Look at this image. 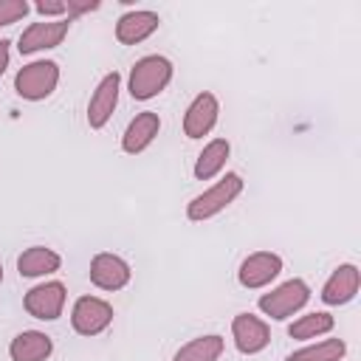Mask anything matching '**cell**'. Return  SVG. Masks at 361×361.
<instances>
[{
  "label": "cell",
  "instance_id": "16",
  "mask_svg": "<svg viewBox=\"0 0 361 361\" xmlns=\"http://www.w3.org/2000/svg\"><path fill=\"white\" fill-rule=\"evenodd\" d=\"M54 353V338L42 330H23L8 341L11 361H48Z\"/></svg>",
  "mask_w": 361,
  "mask_h": 361
},
{
  "label": "cell",
  "instance_id": "6",
  "mask_svg": "<svg viewBox=\"0 0 361 361\" xmlns=\"http://www.w3.org/2000/svg\"><path fill=\"white\" fill-rule=\"evenodd\" d=\"M113 305L102 296H79L71 307V327L79 336H99L113 324Z\"/></svg>",
  "mask_w": 361,
  "mask_h": 361
},
{
  "label": "cell",
  "instance_id": "19",
  "mask_svg": "<svg viewBox=\"0 0 361 361\" xmlns=\"http://www.w3.org/2000/svg\"><path fill=\"white\" fill-rule=\"evenodd\" d=\"M223 350H226V338L220 333H206L178 347L172 361H220Z\"/></svg>",
  "mask_w": 361,
  "mask_h": 361
},
{
  "label": "cell",
  "instance_id": "7",
  "mask_svg": "<svg viewBox=\"0 0 361 361\" xmlns=\"http://www.w3.org/2000/svg\"><path fill=\"white\" fill-rule=\"evenodd\" d=\"M87 276H90V282H93L99 290L113 293V290H121V288L130 285L133 268H130V262H127L124 257L110 254V251H99V254L90 259Z\"/></svg>",
  "mask_w": 361,
  "mask_h": 361
},
{
  "label": "cell",
  "instance_id": "15",
  "mask_svg": "<svg viewBox=\"0 0 361 361\" xmlns=\"http://www.w3.org/2000/svg\"><path fill=\"white\" fill-rule=\"evenodd\" d=\"M158 133H161V116L155 110H144L127 124V130L121 135V149L127 155H138L155 141Z\"/></svg>",
  "mask_w": 361,
  "mask_h": 361
},
{
  "label": "cell",
  "instance_id": "14",
  "mask_svg": "<svg viewBox=\"0 0 361 361\" xmlns=\"http://www.w3.org/2000/svg\"><path fill=\"white\" fill-rule=\"evenodd\" d=\"M161 25V17L149 8H133V11H124L116 23V39L121 45H138L144 39H149Z\"/></svg>",
  "mask_w": 361,
  "mask_h": 361
},
{
  "label": "cell",
  "instance_id": "18",
  "mask_svg": "<svg viewBox=\"0 0 361 361\" xmlns=\"http://www.w3.org/2000/svg\"><path fill=\"white\" fill-rule=\"evenodd\" d=\"M228 155H231V144H228V138H212V141L200 149L192 175H195L197 180H212L214 175H220V172L226 169Z\"/></svg>",
  "mask_w": 361,
  "mask_h": 361
},
{
  "label": "cell",
  "instance_id": "17",
  "mask_svg": "<svg viewBox=\"0 0 361 361\" xmlns=\"http://www.w3.org/2000/svg\"><path fill=\"white\" fill-rule=\"evenodd\" d=\"M62 268V257L48 248V245H31L17 257V271L25 279H39V276H51Z\"/></svg>",
  "mask_w": 361,
  "mask_h": 361
},
{
  "label": "cell",
  "instance_id": "21",
  "mask_svg": "<svg viewBox=\"0 0 361 361\" xmlns=\"http://www.w3.org/2000/svg\"><path fill=\"white\" fill-rule=\"evenodd\" d=\"M347 355L344 338H322L316 344H305L288 355V361H341Z\"/></svg>",
  "mask_w": 361,
  "mask_h": 361
},
{
  "label": "cell",
  "instance_id": "13",
  "mask_svg": "<svg viewBox=\"0 0 361 361\" xmlns=\"http://www.w3.org/2000/svg\"><path fill=\"white\" fill-rule=\"evenodd\" d=\"M358 288H361V271H358V265L355 262H344V265L333 268V274L324 279L319 299L324 305H330V307H338V305L353 302L355 293H358Z\"/></svg>",
  "mask_w": 361,
  "mask_h": 361
},
{
  "label": "cell",
  "instance_id": "4",
  "mask_svg": "<svg viewBox=\"0 0 361 361\" xmlns=\"http://www.w3.org/2000/svg\"><path fill=\"white\" fill-rule=\"evenodd\" d=\"M59 85V65L54 59H34L23 65L14 76V93L25 102L48 99Z\"/></svg>",
  "mask_w": 361,
  "mask_h": 361
},
{
  "label": "cell",
  "instance_id": "24",
  "mask_svg": "<svg viewBox=\"0 0 361 361\" xmlns=\"http://www.w3.org/2000/svg\"><path fill=\"white\" fill-rule=\"evenodd\" d=\"M65 8H68V20H73L79 14L99 11L102 8V0H65Z\"/></svg>",
  "mask_w": 361,
  "mask_h": 361
},
{
  "label": "cell",
  "instance_id": "10",
  "mask_svg": "<svg viewBox=\"0 0 361 361\" xmlns=\"http://www.w3.org/2000/svg\"><path fill=\"white\" fill-rule=\"evenodd\" d=\"M217 118H220V102H217V96L209 93V90H200L189 102V107L183 113V135L192 138V141H197V138L209 135L217 127Z\"/></svg>",
  "mask_w": 361,
  "mask_h": 361
},
{
  "label": "cell",
  "instance_id": "25",
  "mask_svg": "<svg viewBox=\"0 0 361 361\" xmlns=\"http://www.w3.org/2000/svg\"><path fill=\"white\" fill-rule=\"evenodd\" d=\"M11 42L8 39H0V76L6 73V68H8V59H11V48H8Z\"/></svg>",
  "mask_w": 361,
  "mask_h": 361
},
{
  "label": "cell",
  "instance_id": "9",
  "mask_svg": "<svg viewBox=\"0 0 361 361\" xmlns=\"http://www.w3.org/2000/svg\"><path fill=\"white\" fill-rule=\"evenodd\" d=\"M282 274V257L274 251H254L248 254L237 268V282L248 290L268 288Z\"/></svg>",
  "mask_w": 361,
  "mask_h": 361
},
{
  "label": "cell",
  "instance_id": "26",
  "mask_svg": "<svg viewBox=\"0 0 361 361\" xmlns=\"http://www.w3.org/2000/svg\"><path fill=\"white\" fill-rule=\"evenodd\" d=\"M0 282H3V262H0Z\"/></svg>",
  "mask_w": 361,
  "mask_h": 361
},
{
  "label": "cell",
  "instance_id": "12",
  "mask_svg": "<svg viewBox=\"0 0 361 361\" xmlns=\"http://www.w3.org/2000/svg\"><path fill=\"white\" fill-rule=\"evenodd\" d=\"M118 93H121V73L118 71L104 73L99 79L90 102H87V124H90V130H102L113 118V110L118 104Z\"/></svg>",
  "mask_w": 361,
  "mask_h": 361
},
{
  "label": "cell",
  "instance_id": "8",
  "mask_svg": "<svg viewBox=\"0 0 361 361\" xmlns=\"http://www.w3.org/2000/svg\"><path fill=\"white\" fill-rule=\"evenodd\" d=\"M71 31V20L62 17V20H39V23H31L20 39H17V51L23 56H31L37 51H48V48H56L62 45V39L68 37Z\"/></svg>",
  "mask_w": 361,
  "mask_h": 361
},
{
  "label": "cell",
  "instance_id": "11",
  "mask_svg": "<svg viewBox=\"0 0 361 361\" xmlns=\"http://www.w3.org/2000/svg\"><path fill=\"white\" fill-rule=\"evenodd\" d=\"M231 338H234L237 353L257 355L271 344V327H268L265 319H259V316L245 310V313H237L231 319Z\"/></svg>",
  "mask_w": 361,
  "mask_h": 361
},
{
  "label": "cell",
  "instance_id": "5",
  "mask_svg": "<svg viewBox=\"0 0 361 361\" xmlns=\"http://www.w3.org/2000/svg\"><path fill=\"white\" fill-rule=\"evenodd\" d=\"M65 302H68V288L59 279L39 282L23 296L25 313L31 319H39V322H56L62 316V310H65Z\"/></svg>",
  "mask_w": 361,
  "mask_h": 361
},
{
  "label": "cell",
  "instance_id": "3",
  "mask_svg": "<svg viewBox=\"0 0 361 361\" xmlns=\"http://www.w3.org/2000/svg\"><path fill=\"white\" fill-rule=\"evenodd\" d=\"M307 302H310V285L305 279L293 276V279H285L282 285L271 288L268 293H262L257 299V307L262 310V316H268L274 322H285L293 313H299Z\"/></svg>",
  "mask_w": 361,
  "mask_h": 361
},
{
  "label": "cell",
  "instance_id": "1",
  "mask_svg": "<svg viewBox=\"0 0 361 361\" xmlns=\"http://www.w3.org/2000/svg\"><path fill=\"white\" fill-rule=\"evenodd\" d=\"M172 76H175V68L164 54H147V56L135 59V65L130 68L127 90L135 102H149L166 90Z\"/></svg>",
  "mask_w": 361,
  "mask_h": 361
},
{
  "label": "cell",
  "instance_id": "22",
  "mask_svg": "<svg viewBox=\"0 0 361 361\" xmlns=\"http://www.w3.org/2000/svg\"><path fill=\"white\" fill-rule=\"evenodd\" d=\"M31 11V6L25 0H0V28L25 20Z\"/></svg>",
  "mask_w": 361,
  "mask_h": 361
},
{
  "label": "cell",
  "instance_id": "2",
  "mask_svg": "<svg viewBox=\"0 0 361 361\" xmlns=\"http://www.w3.org/2000/svg\"><path fill=\"white\" fill-rule=\"evenodd\" d=\"M245 189V180L240 178V172H226L217 183H212L209 189H203L200 195H195L189 203H186V217L192 223H203V220H212L214 214L226 212Z\"/></svg>",
  "mask_w": 361,
  "mask_h": 361
},
{
  "label": "cell",
  "instance_id": "23",
  "mask_svg": "<svg viewBox=\"0 0 361 361\" xmlns=\"http://www.w3.org/2000/svg\"><path fill=\"white\" fill-rule=\"evenodd\" d=\"M42 20H62L65 14H68V8H65V0H37L34 6H31Z\"/></svg>",
  "mask_w": 361,
  "mask_h": 361
},
{
  "label": "cell",
  "instance_id": "20",
  "mask_svg": "<svg viewBox=\"0 0 361 361\" xmlns=\"http://www.w3.org/2000/svg\"><path fill=\"white\" fill-rule=\"evenodd\" d=\"M333 327H336V319L327 310H313V313H305V316L293 319L288 324V336L296 338V341H313V338H322V336L333 333Z\"/></svg>",
  "mask_w": 361,
  "mask_h": 361
}]
</instances>
